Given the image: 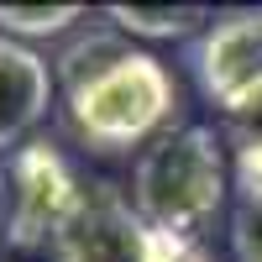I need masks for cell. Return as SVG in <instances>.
<instances>
[{"label": "cell", "instance_id": "obj_6", "mask_svg": "<svg viewBox=\"0 0 262 262\" xmlns=\"http://www.w3.org/2000/svg\"><path fill=\"white\" fill-rule=\"evenodd\" d=\"M53 105V63L27 42L0 37V152L27 147Z\"/></svg>", "mask_w": 262, "mask_h": 262}, {"label": "cell", "instance_id": "obj_5", "mask_svg": "<svg viewBox=\"0 0 262 262\" xmlns=\"http://www.w3.org/2000/svg\"><path fill=\"white\" fill-rule=\"evenodd\" d=\"M53 257L58 262H142L147 257V226L116 194H84L79 215L53 242Z\"/></svg>", "mask_w": 262, "mask_h": 262}, {"label": "cell", "instance_id": "obj_9", "mask_svg": "<svg viewBox=\"0 0 262 262\" xmlns=\"http://www.w3.org/2000/svg\"><path fill=\"white\" fill-rule=\"evenodd\" d=\"M236 158H231V184L242 194L247 210H262V137H236Z\"/></svg>", "mask_w": 262, "mask_h": 262}, {"label": "cell", "instance_id": "obj_1", "mask_svg": "<svg viewBox=\"0 0 262 262\" xmlns=\"http://www.w3.org/2000/svg\"><path fill=\"white\" fill-rule=\"evenodd\" d=\"M53 79H63V111L90 152H131L158 142L179 111V84L168 63L121 42L116 27L63 48Z\"/></svg>", "mask_w": 262, "mask_h": 262}, {"label": "cell", "instance_id": "obj_7", "mask_svg": "<svg viewBox=\"0 0 262 262\" xmlns=\"http://www.w3.org/2000/svg\"><path fill=\"white\" fill-rule=\"evenodd\" d=\"M111 27L126 37H147V42H173L189 37L200 21H210L205 6H105Z\"/></svg>", "mask_w": 262, "mask_h": 262}, {"label": "cell", "instance_id": "obj_11", "mask_svg": "<svg viewBox=\"0 0 262 262\" xmlns=\"http://www.w3.org/2000/svg\"><path fill=\"white\" fill-rule=\"evenodd\" d=\"M236 137H262V100L252 105L247 116H236V121H231V142H236Z\"/></svg>", "mask_w": 262, "mask_h": 262}, {"label": "cell", "instance_id": "obj_3", "mask_svg": "<svg viewBox=\"0 0 262 262\" xmlns=\"http://www.w3.org/2000/svg\"><path fill=\"white\" fill-rule=\"evenodd\" d=\"M11 226H6V242L11 247H53L63 226L79 215L84 205V189L74 179V168L63 163V152L37 137L27 147H16L11 158Z\"/></svg>", "mask_w": 262, "mask_h": 262}, {"label": "cell", "instance_id": "obj_4", "mask_svg": "<svg viewBox=\"0 0 262 262\" xmlns=\"http://www.w3.org/2000/svg\"><path fill=\"white\" fill-rule=\"evenodd\" d=\"M194 79L231 121L262 100V6H236L210 16L200 48H194Z\"/></svg>", "mask_w": 262, "mask_h": 262}, {"label": "cell", "instance_id": "obj_10", "mask_svg": "<svg viewBox=\"0 0 262 262\" xmlns=\"http://www.w3.org/2000/svg\"><path fill=\"white\" fill-rule=\"evenodd\" d=\"M231 252L236 262H262V210H236L231 221Z\"/></svg>", "mask_w": 262, "mask_h": 262}, {"label": "cell", "instance_id": "obj_2", "mask_svg": "<svg viewBox=\"0 0 262 262\" xmlns=\"http://www.w3.org/2000/svg\"><path fill=\"white\" fill-rule=\"evenodd\" d=\"M226 179V142L210 126L163 131L131 168V210L147 231L194 242L221 210Z\"/></svg>", "mask_w": 262, "mask_h": 262}, {"label": "cell", "instance_id": "obj_8", "mask_svg": "<svg viewBox=\"0 0 262 262\" xmlns=\"http://www.w3.org/2000/svg\"><path fill=\"white\" fill-rule=\"evenodd\" d=\"M84 21V6H0V37L32 42V37H63Z\"/></svg>", "mask_w": 262, "mask_h": 262}, {"label": "cell", "instance_id": "obj_12", "mask_svg": "<svg viewBox=\"0 0 262 262\" xmlns=\"http://www.w3.org/2000/svg\"><path fill=\"white\" fill-rule=\"evenodd\" d=\"M6 226H11V173L0 168V236H6Z\"/></svg>", "mask_w": 262, "mask_h": 262}]
</instances>
